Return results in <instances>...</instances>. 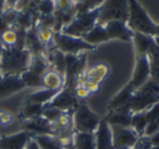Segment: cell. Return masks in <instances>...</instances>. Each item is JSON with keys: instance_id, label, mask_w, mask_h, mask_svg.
Listing matches in <instances>:
<instances>
[{"instance_id": "6da1fadb", "label": "cell", "mask_w": 159, "mask_h": 149, "mask_svg": "<svg viewBox=\"0 0 159 149\" xmlns=\"http://www.w3.org/2000/svg\"><path fill=\"white\" fill-rule=\"evenodd\" d=\"M32 55L29 50L20 47L3 48L0 56V75L20 76L22 73L29 70L31 64Z\"/></svg>"}, {"instance_id": "7a4b0ae2", "label": "cell", "mask_w": 159, "mask_h": 149, "mask_svg": "<svg viewBox=\"0 0 159 149\" xmlns=\"http://www.w3.org/2000/svg\"><path fill=\"white\" fill-rule=\"evenodd\" d=\"M159 101V83L149 79L141 88L133 93L129 103L132 113L148 110Z\"/></svg>"}, {"instance_id": "3957f363", "label": "cell", "mask_w": 159, "mask_h": 149, "mask_svg": "<svg viewBox=\"0 0 159 149\" xmlns=\"http://www.w3.org/2000/svg\"><path fill=\"white\" fill-rule=\"evenodd\" d=\"M126 24L133 32L146 34L152 37L156 34L158 26L152 22L137 0H129V18Z\"/></svg>"}, {"instance_id": "277c9868", "label": "cell", "mask_w": 159, "mask_h": 149, "mask_svg": "<svg viewBox=\"0 0 159 149\" xmlns=\"http://www.w3.org/2000/svg\"><path fill=\"white\" fill-rule=\"evenodd\" d=\"M99 12L100 7L89 11L77 12L73 20L66 27H63L61 32L66 35L82 38L96 26V24L98 23Z\"/></svg>"}, {"instance_id": "5b68a950", "label": "cell", "mask_w": 159, "mask_h": 149, "mask_svg": "<svg viewBox=\"0 0 159 149\" xmlns=\"http://www.w3.org/2000/svg\"><path fill=\"white\" fill-rule=\"evenodd\" d=\"M129 18V0H106L100 7L97 24L111 21L125 22Z\"/></svg>"}, {"instance_id": "8992f818", "label": "cell", "mask_w": 159, "mask_h": 149, "mask_svg": "<svg viewBox=\"0 0 159 149\" xmlns=\"http://www.w3.org/2000/svg\"><path fill=\"white\" fill-rule=\"evenodd\" d=\"M74 132L94 133L99 125L102 119L87 107L85 103H80L72 113Z\"/></svg>"}, {"instance_id": "52a82bcc", "label": "cell", "mask_w": 159, "mask_h": 149, "mask_svg": "<svg viewBox=\"0 0 159 149\" xmlns=\"http://www.w3.org/2000/svg\"><path fill=\"white\" fill-rule=\"evenodd\" d=\"M53 44L56 48L64 55H80L83 51L94 48V46L86 43L83 38L66 35L62 32H55Z\"/></svg>"}, {"instance_id": "ba28073f", "label": "cell", "mask_w": 159, "mask_h": 149, "mask_svg": "<svg viewBox=\"0 0 159 149\" xmlns=\"http://www.w3.org/2000/svg\"><path fill=\"white\" fill-rule=\"evenodd\" d=\"M115 149H133L141 136L131 126L110 125Z\"/></svg>"}, {"instance_id": "9c48e42d", "label": "cell", "mask_w": 159, "mask_h": 149, "mask_svg": "<svg viewBox=\"0 0 159 149\" xmlns=\"http://www.w3.org/2000/svg\"><path fill=\"white\" fill-rule=\"evenodd\" d=\"M149 79H150L149 59H148V57L146 55L137 56L132 79H131L129 84L132 86V88L135 92L139 88H141Z\"/></svg>"}, {"instance_id": "30bf717a", "label": "cell", "mask_w": 159, "mask_h": 149, "mask_svg": "<svg viewBox=\"0 0 159 149\" xmlns=\"http://www.w3.org/2000/svg\"><path fill=\"white\" fill-rule=\"evenodd\" d=\"M79 105H80L79 99L75 97L73 90L69 89L66 87H63L61 90H59L57 93V95L46 106L58 108L61 111L73 112Z\"/></svg>"}, {"instance_id": "8fae6325", "label": "cell", "mask_w": 159, "mask_h": 149, "mask_svg": "<svg viewBox=\"0 0 159 149\" xmlns=\"http://www.w3.org/2000/svg\"><path fill=\"white\" fill-rule=\"evenodd\" d=\"M34 134L27 131L3 135L0 137V149H24L27 142L34 138Z\"/></svg>"}, {"instance_id": "7c38bea8", "label": "cell", "mask_w": 159, "mask_h": 149, "mask_svg": "<svg viewBox=\"0 0 159 149\" xmlns=\"http://www.w3.org/2000/svg\"><path fill=\"white\" fill-rule=\"evenodd\" d=\"M94 134H95L96 149H115L111 126L105 119L100 120L99 125Z\"/></svg>"}, {"instance_id": "4fadbf2b", "label": "cell", "mask_w": 159, "mask_h": 149, "mask_svg": "<svg viewBox=\"0 0 159 149\" xmlns=\"http://www.w3.org/2000/svg\"><path fill=\"white\" fill-rule=\"evenodd\" d=\"M106 29L109 39H121L130 42L133 38L134 32L128 26L125 22L121 21H111L106 24H102Z\"/></svg>"}, {"instance_id": "5bb4252c", "label": "cell", "mask_w": 159, "mask_h": 149, "mask_svg": "<svg viewBox=\"0 0 159 149\" xmlns=\"http://www.w3.org/2000/svg\"><path fill=\"white\" fill-rule=\"evenodd\" d=\"M24 88L26 87L20 76H16V75L1 76L0 77V100L24 89Z\"/></svg>"}, {"instance_id": "9a60e30c", "label": "cell", "mask_w": 159, "mask_h": 149, "mask_svg": "<svg viewBox=\"0 0 159 149\" xmlns=\"http://www.w3.org/2000/svg\"><path fill=\"white\" fill-rule=\"evenodd\" d=\"M132 40L134 44L135 51H136V57L142 55L148 56L159 46L152 36L136 33V32H134V34H133Z\"/></svg>"}, {"instance_id": "2e32d148", "label": "cell", "mask_w": 159, "mask_h": 149, "mask_svg": "<svg viewBox=\"0 0 159 149\" xmlns=\"http://www.w3.org/2000/svg\"><path fill=\"white\" fill-rule=\"evenodd\" d=\"M42 83H43V88L59 92V90H61L64 87L66 81H64V76L61 73L56 71L55 69L50 68L43 75Z\"/></svg>"}, {"instance_id": "e0dca14e", "label": "cell", "mask_w": 159, "mask_h": 149, "mask_svg": "<svg viewBox=\"0 0 159 149\" xmlns=\"http://www.w3.org/2000/svg\"><path fill=\"white\" fill-rule=\"evenodd\" d=\"M73 149H96L95 134L75 132L72 137Z\"/></svg>"}, {"instance_id": "ac0fdd59", "label": "cell", "mask_w": 159, "mask_h": 149, "mask_svg": "<svg viewBox=\"0 0 159 149\" xmlns=\"http://www.w3.org/2000/svg\"><path fill=\"white\" fill-rule=\"evenodd\" d=\"M146 120H147V126L144 135L152 136L159 131V101L155 103L152 107L145 111Z\"/></svg>"}, {"instance_id": "d6986e66", "label": "cell", "mask_w": 159, "mask_h": 149, "mask_svg": "<svg viewBox=\"0 0 159 149\" xmlns=\"http://www.w3.org/2000/svg\"><path fill=\"white\" fill-rule=\"evenodd\" d=\"M133 93H134V89H133L130 84H128V85L110 101V103H109V111H110V110L120 109V108L129 107V103H130V100L133 96Z\"/></svg>"}, {"instance_id": "ffe728a7", "label": "cell", "mask_w": 159, "mask_h": 149, "mask_svg": "<svg viewBox=\"0 0 159 149\" xmlns=\"http://www.w3.org/2000/svg\"><path fill=\"white\" fill-rule=\"evenodd\" d=\"M58 92L56 90H49L46 88H39V89L35 90L34 93H32L31 95H29L26 101L27 102H33V103H38V105L46 106L47 103H49L51 101V99L57 95Z\"/></svg>"}, {"instance_id": "44dd1931", "label": "cell", "mask_w": 159, "mask_h": 149, "mask_svg": "<svg viewBox=\"0 0 159 149\" xmlns=\"http://www.w3.org/2000/svg\"><path fill=\"white\" fill-rule=\"evenodd\" d=\"M34 140L37 142L40 149H66L61 140L57 136L50 135V134L36 135L34 136Z\"/></svg>"}, {"instance_id": "7402d4cb", "label": "cell", "mask_w": 159, "mask_h": 149, "mask_svg": "<svg viewBox=\"0 0 159 149\" xmlns=\"http://www.w3.org/2000/svg\"><path fill=\"white\" fill-rule=\"evenodd\" d=\"M43 111H44V106L38 105V103L33 102H27L24 105V107L21 109L19 118L22 121L25 120H32V119L39 118L43 115Z\"/></svg>"}, {"instance_id": "603a6c76", "label": "cell", "mask_w": 159, "mask_h": 149, "mask_svg": "<svg viewBox=\"0 0 159 149\" xmlns=\"http://www.w3.org/2000/svg\"><path fill=\"white\" fill-rule=\"evenodd\" d=\"M130 126L132 127L139 136H143L144 134H145L146 126H147V120H146L145 111L133 113L132 118H131Z\"/></svg>"}, {"instance_id": "cb8c5ba5", "label": "cell", "mask_w": 159, "mask_h": 149, "mask_svg": "<svg viewBox=\"0 0 159 149\" xmlns=\"http://www.w3.org/2000/svg\"><path fill=\"white\" fill-rule=\"evenodd\" d=\"M56 8V0H39L37 6L38 16H52Z\"/></svg>"}, {"instance_id": "d4e9b609", "label": "cell", "mask_w": 159, "mask_h": 149, "mask_svg": "<svg viewBox=\"0 0 159 149\" xmlns=\"http://www.w3.org/2000/svg\"><path fill=\"white\" fill-rule=\"evenodd\" d=\"M106 0H84L82 3H80L76 6L77 12H85L89 11V10H94L96 8L102 7V5Z\"/></svg>"}, {"instance_id": "484cf974", "label": "cell", "mask_w": 159, "mask_h": 149, "mask_svg": "<svg viewBox=\"0 0 159 149\" xmlns=\"http://www.w3.org/2000/svg\"><path fill=\"white\" fill-rule=\"evenodd\" d=\"M16 120V116L8 109H0V125L1 126H9L13 124Z\"/></svg>"}, {"instance_id": "4316f807", "label": "cell", "mask_w": 159, "mask_h": 149, "mask_svg": "<svg viewBox=\"0 0 159 149\" xmlns=\"http://www.w3.org/2000/svg\"><path fill=\"white\" fill-rule=\"evenodd\" d=\"M24 149H40V148H39V146H38V144L34 140V138H33V139H31L29 142H27V145L25 146Z\"/></svg>"}, {"instance_id": "83f0119b", "label": "cell", "mask_w": 159, "mask_h": 149, "mask_svg": "<svg viewBox=\"0 0 159 149\" xmlns=\"http://www.w3.org/2000/svg\"><path fill=\"white\" fill-rule=\"evenodd\" d=\"M5 2H6V0H0V13L2 12V9H3V6H5Z\"/></svg>"}, {"instance_id": "f1b7e54d", "label": "cell", "mask_w": 159, "mask_h": 149, "mask_svg": "<svg viewBox=\"0 0 159 149\" xmlns=\"http://www.w3.org/2000/svg\"><path fill=\"white\" fill-rule=\"evenodd\" d=\"M0 77H1V75H0Z\"/></svg>"}]
</instances>
